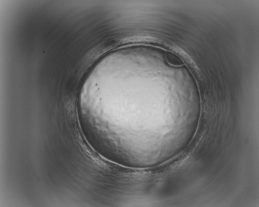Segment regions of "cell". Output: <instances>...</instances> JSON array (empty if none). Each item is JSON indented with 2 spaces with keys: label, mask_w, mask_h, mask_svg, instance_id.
Here are the masks:
<instances>
[{
  "label": "cell",
  "mask_w": 259,
  "mask_h": 207,
  "mask_svg": "<svg viewBox=\"0 0 259 207\" xmlns=\"http://www.w3.org/2000/svg\"><path fill=\"white\" fill-rule=\"evenodd\" d=\"M168 58V61L170 62V64L172 65H174V66H180L182 64V62L181 60H180L179 58L178 57H176V55H170V58Z\"/></svg>",
  "instance_id": "cell-1"
}]
</instances>
